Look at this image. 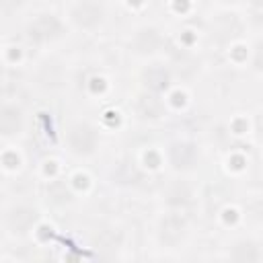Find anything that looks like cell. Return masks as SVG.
Returning a JSON list of instances; mask_svg holds the SVG:
<instances>
[{
    "label": "cell",
    "mask_w": 263,
    "mask_h": 263,
    "mask_svg": "<svg viewBox=\"0 0 263 263\" xmlns=\"http://www.w3.org/2000/svg\"><path fill=\"white\" fill-rule=\"evenodd\" d=\"M68 146L76 154H90L97 146V134L90 125L86 123H72L68 127Z\"/></svg>",
    "instance_id": "cell-1"
},
{
    "label": "cell",
    "mask_w": 263,
    "mask_h": 263,
    "mask_svg": "<svg viewBox=\"0 0 263 263\" xmlns=\"http://www.w3.org/2000/svg\"><path fill=\"white\" fill-rule=\"evenodd\" d=\"M103 6L95 0H80L74 8H72V18L78 27H84V29H92L97 27L101 21H103Z\"/></svg>",
    "instance_id": "cell-2"
},
{
    "label": "cell",
    "mask_w": 263,
    "mask_h": 263,
    "mask_svg": "<svg viewBox=\"0 0 263 263\" xmlns=\"http://www.w3.org/2000/svg\"><path fill=\"white\" fill-rule=\"evenodd\" d=\"M187 234V222L185 218L177 216V214H168L166 218H162L160 222V230L158 236L166 247H177Z\"/></svg>",
    "instance_id": "cell-3"
},
{
    "label": "cell",
    "mask_w": 263,
    "mask_h": 263,
    "mask_svg": "<svg viewBox=\"0 0 263 263\" xmlns=\"http://www.w3.org/2000/svg\"><path fill=\"white\" fill-rule=\"evenodd\" d=\"M27 33H29V37L35 39V41H47V39H53V37H58V35L62 33V25H60V21H58L55 16H51V14H41V16H37V18L29 25Z\"/></svg>",
    "instance_id": "cell-4"
},
{
    "label": "cell",
    "mask_w": 263,
    "mask_h": 263,
    "mask_svg": "<svg viewBox=\"0 0 263 263\" xmlns=\"http://www.w3.org/2000/svg\"><path fill=\"white\" fill-rule=\"evenodd\" d=\"M35 220H37V212H35L33 208H27V205L12 208L10 214L6 216V224H8V228H10L12 232H18V234L27 232V230L33 226Z\"/></svg>",
    "instance_id": "cell-5"
},
{
    "label": "cell",
    "mask_w": 263,
    "mask_h": 263,
    "mask_svg": "<svg viewBox=\"0 0 263 263\" xmlns=\"http://www.w3.org/2000/svg\"><path fill=\"white\" fill-rule=\"evenodd\" d=\"M23 129V115L16 107H0V136H14Z\"/></svg>",
    "instance_id": "cell-6"
},
{
    "label": "cell",
    "mask_w": 263,
    "mask_h": 263,
    "mask_svg": "<svg viewBox=\"0 0 263 263\" xmlns=\"http://www.w3.org/2000/svg\"><path fill=\"white\" fill-rule=\"evenodd\" d=\"M136 111L140 117H146V119H154V117H160L162 111H164V105L158 97L154 95H140L138 97V103H136Z\"/></svg>",
    "instance_id": "cell-7"
},
{
    "label": "cell",
    "mask_w": 263,
    "mask_h": 263,
    "mask_svg": "<svg viewBox=\"0 0 263 263\" xmlns=\"http://www.w3.org/2000/svg\"><path fill=\"white\" fill-rule=\"evenodd\" d=\"M197 158V152L191 144H173L171 146V162L177 166V168H189L193 166Z\"/></svg>",
    "instance_id": "cell-8"
},
{
    "label": "cell",
    "mask_w": 263,
    "mask_h": 263,
    "mask_svg": "<svg viewBox=\"0 0 263 263\" xmlns=\"http://www.w3.org/2000/svg\"><path fill=\"white\" fill-rule=\"evenodd\" d=\"M160 45V37L154 29H142L134 37V49L138 53H152Z\"/></svg>",
    "instance_id": "cell-9"
},
{
    "label": "cell",
    "mask_w": 263,
    "mask_h": 263,
    "mask_svg": "<svg viewBox=\"0 0 263 263\" xmlns=\"http://www.w3.org/2000/svg\"><path fill=\"white\" fill-rule=\"evenodd\" d=\"M144 80H146V86H148V88H152V90H162V88H166V84H168V74H166L164 68L152 66V68H148V70L144 72Z\"/></svg>",
    "instance_id": "cell-10"
},
{
    "label": "cell",
    "mask_w": 263,
    "mask_h": 263,
    "mask_svg": "<svg viewBox=\"0 0 263 263\" xmlns=\"http://www.w3.org/2000/svg\"><path fill=\"white\" fill-rule=\"evenodd\" d=\"M119 240H121L119 232H115V230H111V228H103V230H99V234L95 236L97 249H117V247H119Z\"/></svg>",
    "instance_id": "cell-11"
},
{
    "label": "cell",
    "mask_w": 263,
    "mask_h": 263,
    "mask_svg": "<svg viewBox=\"0 0 263 263\" xmlns=\"http://www.w3.org/2000/svg\"><path fill=\"white\" fill-rule=\"evenodd\" d=\"M232 257H234L236 261H257V259H259V251H257L255 245L247 242V245H238V247H234Z\"/></svg>",
    "instance_id": "cell-12"
},
{
    "label": "cell",
    "mask_w": 263,
    "mask_h": 263,
    "mask_svg": "<svg viewBox=\"0 0 263 263\" xmlns=\"http://www.w3.org/2000/svg\"><path fill=\"white\" fill-rule=\"evenodd\" d=\"M21 4V0H0V10H12Z\"/></svg>",
    "instance_id": "cell-13"
}]
</instances>
